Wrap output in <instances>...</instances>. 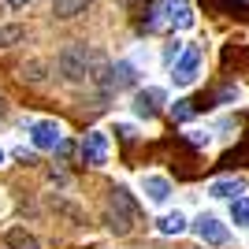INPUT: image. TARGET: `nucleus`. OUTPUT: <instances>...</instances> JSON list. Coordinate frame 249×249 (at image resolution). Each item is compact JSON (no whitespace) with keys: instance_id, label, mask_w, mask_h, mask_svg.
I'll use <instances>...</instances> for the list:
<instances>
[{"instance_id":"f257e3e1","label":"nucleus","mask_w":249,"mask_h":249,"mask_svg":"<svg viewBox=\"0 0 249 249\" xmlns=\"http://www.w3.org/2000/svg\"><path fill=\"white\" fill-rule=\"evenodd\" d=\"M101 52H89L86 45H67V49H60V56H56V71L63 74V82H86V78H93V63Z\"/></svg>"},{"instance_id":"f03ea898","label":"nucleus","mask_w":249,"mask_h":249,"mask_svg":"<svg viewBox=\"0 0 249 249\" xmlns=\"http://www.w3.org/2000/svg\"><path fill=\"white\" fill-rule=\"evenodd\" d=\"M201 63H205V52H201V45H182L178 60L171 63V82H175V89H186V86L197 82Z\"/></svg>"},{"instance_id":"7ed1b4c3","label":"nucleus","mask_w":249,"mask_h":249,"mask_svg":"<svg viewBox=\"0 0 249 249\" xmlns=\"http://www.w3.org/2000/svg\"><path fill=\"white\" fill-rule=\"evenodd\" d=\"M134 201L126 197V190H112V205H108V216H104V223H108V231H115V234H126L130 231V223H134Z\"/></svg>"},{"instance_id":"20e7f679","label":"nucleus","mask_w":249,"mask_h":249,"mask_svg":"<svg viewBox=\"0 0 249 249\" xmlns=\"http://www.w3.org/2000/svg\"><path fill=\"white\" fill-rule=\"evenodd\" d=\"M190 227H194V234H197L201 246H216V249H219V246H227V242H231L227 223H223L219 216H212V212H201Z\"/></svg>"},{"instance_id":"39448f33","label":"nucleus","mask_w":249,"mask_h":249,"mask_svg":"<svg viewBox=\"0 0 249 249\" xmlns=\"http://www.w3.org/2000/svg\"><path fill=\"white\" fill-rule=\"evenodd\" d=\"M60 142H63V126L56 119H34L30 123V145L34 149L49 153V149H60Z\"/></svg>"},{"instance_id":"423d86ee","label":"nucleus","mask_w":249,"mask_h":249,"mask_svg":"<svg viewBox=\"0 0 249 249\" xmlns=\"http://www.w3.org/2000/svg\"><path fill=\"white\" fill-rule=\"evenodd\" d=\"M108 153H112V142H108V134L104 130H86L82 138V160L89 167H104L108 164Z\"/></svg>"},{"instance_id":"0eeeda50","label":"nucleus","mask_w":249,"mask_h":249,"mask_svg":"<svg viewBox=\"0 0 249 249\" xmlns=\"http://www.w3.org/2000/svg\"><path fill=\"white\" fill-rule=\"evenodd\" d=\"M142 194L149 197V205H167L171 201V182L164 175H142Z\"/></svg>"},{"instance_id":"6e6552de","label":"nucleus","mask_w":249,"mask_h":249,"mask_svg":"<svg viewBox=\"0 0 249 249\" xmlns=\"http://www.w3.org/2000/svg\"><path fill=\"white\" fill-rule=\"evenodd\" d=\"M167 101L164 89H156V86H149V89H142V93L134 97V112L138 115H145V119H153L156 112H160V104Z\"/></svg>"},{"instance_id":"1a4fd4ad","label":"nucleus","mask_w":249,"mask_h":249,"mask_svg":"<svg viewBox=\"0 0 249 249\" xmlns=\"http://www.w3.org/2000/svg\"><path fill=\"white\" fill-rule=\"evenodd\" d=\"M242 190H246V178H242V175H231V178H216V182H208V197L234 201Z\"/></svg>"},{"instance_id":"9d476101","label":"nucleus","mask_w":249,"mask_h":249,"mask_svg":"<svg viewBox=\"0 0 249 249\" xmlns=\"http://www.w3.org/2000/svg\"><path fill=\"white\" fill-rule=\"evenodd\" d=\"M186 227H190L186 212H164V216L156 219V231H160L164 238H178V234H186Z\"/></svg>"},{"instance_id":"9b49d317","label":"nucleus","mask_w":249,"mask_h":249,"mask_svg":"<svg viewBox=\"0 0 249 249\" xmlns=\"http://www.w3.org/2000/svg\"><path fill=\"white\" fill-rule=\"evenodd\" d=\"M26 41V26L22 22H0V49H15Z\"/></svg>"},{"instance_id":"f8f14e48","label":"nucleus","mask_w":249,"mask_h":249,"mask_svg":"<svg viewBox=\"0 0 249 249\" xmlns=\"http://www.w3.org/2000/svg\"><path fill=\"white\" fill-rule=\"evenodd\" d=\"M93 0H52V15L56 19H74V15H82Z\"/></svg>"},{"instance_id":"ddd939ff","label":"nucleus","mask_w":249,"mask_h":249,"mask_svg":"<svg viewBox=\"0 0 249 249\" xmlns=\"http://www.w3.org/2000/svg\"><path fill=\"white\" fill-rule=\"evenodd\" d=\"M4 246H8V249H41V242L34 238L30 231L15 227V231H8V234H4Z\"/></svg>"},{"instance_id":"4468645a","label":"nucleus","mask_w":249,"mask_h":249,"mask_svg":"<svg viewBox=\"0 0 249 249\" xmlns=\"http://www.w3.org/2000/svg\"><path fill=\"white\" fill-rule=\"evenodd\" d=\"M231 223H234V227H249V197L231 201Z\"/></svg>"},{"instance_id":"2eb2a0df","label":"nucleus","mask_w":249,"mask_h":249,"mask_svg":"<svg viewBox=\"0 0 249 249\" xmlns=\"http://www.w3.org/2000/svg\"><path fill=\"white\" fill-rule=\"evenodd\" d=\"M171 115H175L178 123H186L190 115H194V104H190V101H175V104H171Z\"/></svg>"},{"instance_id":"dca6fc26","label":"nucleus","mask_w":249,"mask_h":249,"mask_svg":"<svg viewBox=\"0 0 249 249\" xmlns=\"http://www.w3.org/2000/svg\"><path fill=\"white\" fill-rule=\"evenodd\" d=\"M45 63H30V67H22V78H30V82H41V78H45Z\"/></svg>"},{"instance_id":"f3484780","label":"nucleus","mask_w":249,"mask_h":249,"mask_svg":"<svg viewBox=\"0 0 249 249\" xmlns=\"http://www.w3.org/2000/svg\"><path fill=\"white\" fill-rule=\"evenodd\" d=\"M186 138H190V145H208V142H212L208 130H186Z\"/></svg>"},{"instance_id":"a211bd4d","label":"nucleus","mask_w":249,"mask_h":249,"mask_svg":"<svg viewBox=\"0 0 249 249\" xmlns=\"http://www.w3.org/2000/svg\"><path fill=\"white\" fill-rule=\"evenodd\" d=\"M178 52H182V45H178V41H175V45H167V49H164V63H167V67H171V63L178 60Z\"/></svg>"},{"instance_id":"6ab92c4d","label":"nucleus","mask_w":249,"mask_h":249,"mask_svg":"<svg viewBox=\"0 0 249 249\" xmlns=\"http://www.w3.org/2000/svg\"><path fill=\"white\" fill-rule=\"evenodd\" d=\"M115 134H123V138H134V123H115Z\"/></svg>"},{"instance_id":"aec40b11","label":"nucleus","mask_w":249,"mask_h":249,"mask_svg":"<svg viewBox=\"0 0 249 249\" xmlns=\"http://www.w3.org/2000/svg\"><path fill=\"white\" fill-rule=\"evenodd\" d=\"M4 4H8V8H15V11H22L26 4H30V0H4Z\"/></svg>"},{"instance_id":"412c9836","label":"nucleus","mask_w":249,"mask_h":249,"mask_svg":"<svg viewBox=\"0 0 249 249\" xmlns=\"http://www.w3.org/2000/svg\"><path fill=\"white\" fill-rule=\"evenodd\" d=\"M4 112H8V101H4V97H0V115H4Z\"/></svg>"},{"instance_id":"4be33fe9","label":"nucleus","mask_w":249,"mask_h":249,"mask_svg":"<svg viewBox=\"0 0 249 249\" xmlns=\"http://www.w3.org/2000/svg\"><path fill=\"white\" fill-rule=\"evenodd\" d=\"M0 164H4V149H0Z\"/></svg>"}]
</instances>
